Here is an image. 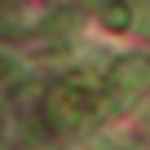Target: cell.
Returning <instances> with one entry per match:
<instances>
[{
    "mask_svg": "<svg viewBox=\"0 0 150 150\" xmlns=\"http://www.w3.org/2000/svg\"><path fill=\"white\" fill-rule=\"evenodd\" d=\"M93 115H97V97H93L88 84L62 80L44 93V119H49L53 132H75V128L93 124Z\"/></svg>",
    "mask_w": 150,
    "mask_h": 150,
    "instance_id": "1",
    "label": "cell"
},
{
    "mask_svg": "<svg viewBox=\"0 0 150 150\" xmlns=\"http://www.w3.org/2000/svg\"><path fill=\"white\" fill-rule=\"evenodd\" d=\"M106 93H110V106H115V110H124V106L141 102V97L150 93V57H146V53H137V57L115 62V66H110V75H106Z\"/></svg>",
    "mask_w": 150,
    "mask_h": 150,
    "instance_id": "2",
    "label": "cell"
},
{
    "mask_svg": "<svg viewBox=\"0 0 150 150\" xmlns=\"http://www.w3.org/2000/svg\"><path fill=\"white\" fill-rule=\"evenodd\" d=\"M102 22H106L110 31H128V27H132V9L119 5V0H110V5H102Z\"/></svg>",
    "mask_w": 150,
    "mask_h": 150,
    "instance_id": "3",
    "label": "cell"
},
{
    "mask_svg": "<svg viewBox=\"0 0 150 150\" xmlns=\"http://www.w3.org/2000/svg\"><path fill=\"white\" fill-rule=\"evenodd\" d=\"M0 80H18V62H9L5 53H0Z\"/></svg>",
    "mask_w": 150,
    "mask_h": 150,
    "instance_id": "4",
    "label": "cell"
}]
</instances>
